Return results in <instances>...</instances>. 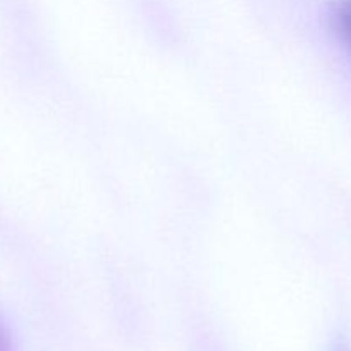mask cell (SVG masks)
<instances>
[{
  "mask_svg": "<svg viewBox=\"0 0 351 351\" xmlns=\"http://www.w3.org/2000/svg\"><path fill=\"white\" fill-rule=\"evenodd\" d=\"M336 351H350V350L346 348L345 345H339V346H338V350H336Z\"/></svg>",
  "mask_w": 351,
  "mask_h": 351,
  "instance_id": "3",
  "label": "cell"
},
{
  "mask_svg": "<svg viewBox=\"0 0 351 351\" xmlns=\"http://www.w3.org/2000/svg\"><path fill=\"white\" fill-rule=\"evenodd\" d=\"M0 351H12L10 336H9V332L3 329L2 324H0Z\"/></svg>",
  "mask_w": 351,
  "mask_h": 351,
  "instance_id": "2",
  "label": "cell"
},
{
  "mask_svg": "<svg viewBox=\"0 0 351 351\" xmlns=\"http://www.w3.org/2000/svg\"><path fill=\"white\" fill-rule=\"evenodd\" d=\"M331 17L338 33L351 47V0H335L331 5Z\"/></svg>",
  "mask_w": 351,
  "mask_h": 351,
  "instance_id": "1",
  "label": "cell"
}]
</instances>
